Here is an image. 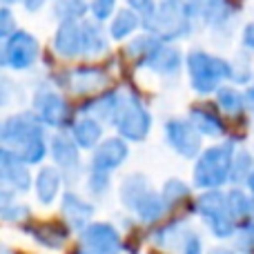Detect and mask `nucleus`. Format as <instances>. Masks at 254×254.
Listing matches in <instances>:
<instances>
[{
    "label": "nucleus",
    "instance_id": "25",
    "mask_svg": "<svg viewBox=\"0 0 254 254\" xmlns=\"http://www.w3.org/2000/svg\"><path fill=\"white\" fill-rule=\"evenodd\" d=\"M248 183H250V188H252V192H254V174L248 176Z\"/></svg>",
    "mask_w": 254,
    "mask_h": 254
},
{
    "label": "nucleus",
    "instance_id": "3",
    "mask_svg": "<svg viewBox=\"0 0 254 254\" xmlns=\"http://www.w3.org/2000/svg\"><path fill=\"white\" fill-rule=\"evenodd\" d=\"M190 69H192V85L201 94H207L219 85L221 78L230 74V67L221 58H212L207 54L194 52L190 56Z\"/></svg>",
    "mask_w": 254,
    "mask_h": 254
},
{
    "label": "nucleus",
    "instance_id": "23",
    "mask_svg": "<svg viewBox=\"0 0 254 254\" xmlns=\"http://www.w3.org/2000/svg\"><path fill=\"white\" fill-rule=\"evenodd\" d=\"M243 246H248V248H252L254 246V225H252V228L250 230H248V234H246V239H243Z\"/></svg>",
    "mask_w": 254,
    "mask_h": 254
},
{
    "label": "nucleus",
    "instance_id": "2",
    "mask_svg": "<svg viewBox=\"0 0 254 254\" xmlns=\"http://www.w3.org/2000/svg\"><path fill=\"white\" fill-rule=\"evenodd\" d=\"M232 167V149L230 147H214L207 149L194 170V179L201 188H214L221 185Z\"/></svg>",
    "mask_w": 254,
    "mask_h": 254
},
{
    "label": "nucleus",
    "instance_id": "22",
    "mask_svg": "<svg viewBox=\"0 0 254 254\" xmlns=\"http://www.w3.org/2000/svg\"><path fill=\"white\" fill-rule=\"evenodd\" d=\"M131 7L140 9V11H145V16H152V0H129Z\"/></svg>",
    "mask_w": 254,
    "mask_h": 254
},
{
    "label": "nucleus",
    "instance_id": "1",
    "mask_svg": "<svg viewBox=\"0 0 254 254\" xmlns=\"http://www.w3.org/2000/svg\"><path fill=\"white\" fill-rule=\"evenodd\" d=\"M2 140L9 147L16 149V156L25 163L40 161L45 154L43 131L31 121L29 114H20L9 119L2 129Z\"/></svg>",
    "mask_w": 254,
    "mask_h": 254
},
{
    "label": "nucleus",
    "instance_id": "12",
    "mask_svg": "<svg viewBox=\"0 0 254 254\" xmlns=\"http://www.w3.org/2000/svg\"><path fill=\"white\" fill-rule=\"evenodd\" d=\"M2 176L4 181H9V183H13L16 188H27L29 185V176H27V170L20 165V158L18 156H11L9 152L2 154Z\"/></svg>",
    "mask_w": 254,
    "mask_h": 254
},
{
    "label": "nucleus",
    "instance_id": "18",
    "mask_svg": "<svg viewBox=\"0 0 254 254\" xmlns=\"http://www.w3.org/2000/svg\"><path fill=\"white\" fill-rule=\"evenodd\" d=\"M65 214H74V223H83V221L89 219V214H92V207L87 205V203H83L78 196H67L65 201Z\"/></svg>",
    "mask_w": 254,
    "mask_h": 254
},
{
    "label": "nucleus",
    "instance_id": "4",
    "mask_svg": "<svg viewBox=\"0 0 254 254\" xmlns=\"http://www.w3.org/2000/svg\"><path fill=\"white\" fill-rule=\"evenodd\" d=\"M201 212L205 214V219L210 221V225L214 228V232L219 237H228L232 232V205L230 201H225V196L221 194H207L198 203Z\"/></svg>",
    "mask_w": 254,
    "mask_h": 254
},
{
    "label": "nucleus",
    "instance_id": "14",
    "mask_svg": "<svg viewBox=\"0 0 254 254\" xmlns=\"http://www.w3.org/2000/svg\"><path fill=\"white\" fill-rule=\"evenodd\" d=\"M74 136L80 143V147H94V143H96L98 136H101V127L94 123V121L85 119V121H80V123H76Z\"/></svg>",
    "mask_w": 254,
    "mask_h": 254
},
{
    "label": "nucleus",
    "instance_id": "11",
    "mask_svg": "<svg viewBox=\"0 0 254 254\" xmlns=\"http://www.w3.org/2000/svg\"><path fill=\"white\" fill-rule=\"evenodd\" d=\"M56 49L63 56H74V54L83 52V27L67 20L65 25L61 27V31H58Z\"/></svg>",
    "mask_w": 254,
    "mask_h": 254
},
{
    "label": "nucleus",
    "instance_id": "21",
    "mask_svg": "<svg viewBox=\"0 0 254 254\" xmlns=\"http://www.w3.org/2000/svg\"><path fill=\"white\" fill-rule=\"evenodd\" d=\"M112 9H114V0H94L92 2V11L96 18H107Z\"/></svg>",
    "mask_w": 254,
    "mask_h": 254
},
{
    "label": "nucleus",
    "instance_id": "16",
    "mask_svg": "<svg viewBox=\"0 0 254 254\" xmlns=\"http://www.w3.org/2000/svg\"><path fill=\"white\" fill-rule=\"evenodd\" d=\"M192 119H194L196 129H203V131H207V134H221V131H223V125H221V121L214 116V112H207V110H203V107H198V110H194Z\"/></svg>",
    "mask_w": 254,
    "mask_h": 254
},
{
    "label": "nucleus",
    "instance_id": "24",
    "mask_svg": "<svg viewBox=\"0 0 254 254\" xmlns=\"http://www.w3.org/2000/svg\"><path fill=\"white\" fill-rule=\"evenodd\" d=\"M248 101H250V105L254 107V89H250V92H248Z\"/></svg>",
    "mask_w": 254,
    "mask_h": 254
},
{
    "label": "nucleus",
    "instance_id": "10",
    "mask_svg": "<svg viewBox=\"0 0 254 254\" xmlns=\"http://www.w3.org/2000/svg\"><path fill=\"white\" fill-rule=\"evenodd\" d=\"M36 110H38V114L43 116L47 123H54V125H61L63 119L67 116V107L65 103H63L61 96H56L54 92H45L40 94L38 98L34 101Z\"/></svg>",
    "mask_w": 254,
    "mask_h": 254
},
{
    "label": "nucleus",
    "instance_id": "15",
    "mask_svg": "<svg viewBox=\"0 0 254 254\" xmlns=\"http://www.w3.org/2000/svg\"><path fill=\"white\" fill-rule=\"evenodd\" d=\"M54 156H56V161L61 163L63 167H69V165L78 163L74 145H71L65 136H56V138H54Z\"/></svg>",
    "mask_w": 254,
    "mask_h": 254
},
{
    "label": "nucleus",
    "instance_id": "20",
    "mask_svg": "<svg viewBox=\"0 0 254 254\" xmlns=\"http://www.w3.org/2000/svg\"><path fill=\"white\" fill-rule=\"evenodd\" d=\"M219 103L225 107V112H230V114H239V112L243 110V98L239 96L234 89H221Z\"/></svg>",
    "mask_w": 254,
    "mask_h": 254
},
{
    "label": "nucleus",
    "instance_id": "9",
    "mask_svg": "<svg viewBox=\"0 0 254 254\" xmlns=\"http://www.w3.org/2000/svg\"><path fill=\"white\" fill-rule=\"evenodd\" d=\"M127 156V147L121 140H107L98 147L96 156H94V172H103L107 174V170L121 165V161Z\"/></svg>",
    "mask_w": 254,
    "mask_h": 254
},
{
    "label": "nucleus",
    "instance_id": "13",
    "mask_svg": "<svg viewBox=\"0 0 254 254\" xmlns=\"http://www.w3.org/2000/svg\"><path fill=\"white\" fill-rule=\"evenodd\" d=\"M36 192H38L40 201L49 203L58 192V174L52 170V167H45L38 174V181H36Z\"/></svg>",
    "mask_w": 254,
    "mask_h": 254
},
{
    "label": "nucleus",
    "instance_id": "7",
    "mask_svg": "<svg viewBox=\"0 0 254 254\" xmlns=\"http://www.w3.org/2000/svg\"><path fill=\"white\" fill-rule=\"evenodd\" d=\"M185 29H188V16L181 0H163L158 9V34H163L165 38H174Z\"/></svg>",
    "mask_w": 254,
    "mask_h": 254
},
{
    "label": "nucleus",
    "instance_id": "19",
    "mask_svg": "<svg viewBox=\"0 0 254 254\" xmlns=\"http://www.w3.org/2000/svg\"><path fill=\"white\" fill-rule=\"evenodd\" d=\"M136 27V16L131 11H121L119 18L114 20V25H112V36L114 38H123L125 34H129L131 29Z\"/></svg>",
    "mask_w": 254,
    "mask_h": 254
},
{
    "label": "nucleus",
    "instance_id": "5",
    "mask_svg": "<svg viewBox=\"0 0 254 254\" xmlns=\"http://www.w3.org/2000/svg\"><path fill=\"white\" fill-rule=\"evenodd\" d=\"M119 129L127 138H143L149 129V116L136 98H127L125 105L119 107Z\"/></svg>",
    "mask_w": 254,
    "mask_h": 254
},
{
    "label": "nucleus",
    "instance_id": "6",
    "mask_svg": "<svg viewBox=\"0 0 254 254\" xmlns=\"http://www.w3.org/2000/svg\"><path fill=\"white\" fill-rule=\"evenodd\" d=\"M36 56H38V45L29 34H22V31L9 38L7 47H4V65L16 67V69L31 65Z\"/></svg>",
    "mask_w": 254,
    "mask_h": 254
},
{
    "label": "nucleus",
    "instance_id": "17",
    "mask_svg": "<svg viewBox=\"0 0 254 254\" xmlns=\"http://www.w3.org/2000/svg\"><path fill=\"white\" fill-rule=\"evenodd\" d=\"M105 38L96 25H83V52L98 54L105 49Z\"/></svg>",
    "mask_w": 254,
    "mask_h": 254
},
{
    "label": "nucleus",
    "instance_id": "8",
    "mask_svg": "<svg viewBox=\"0 0 254 254\" xmlns=\"http://www.w3.org/2000/svg\"><path fill=\"white\" fill-rule=\"evenodd\" d=\"M167 138L183 156H194L198 152V134L196 127L183 123V121H170L167 123Z\"/></svg>",
    "mask_w": 254,
    "mask_h": 254
}]
</instances>
